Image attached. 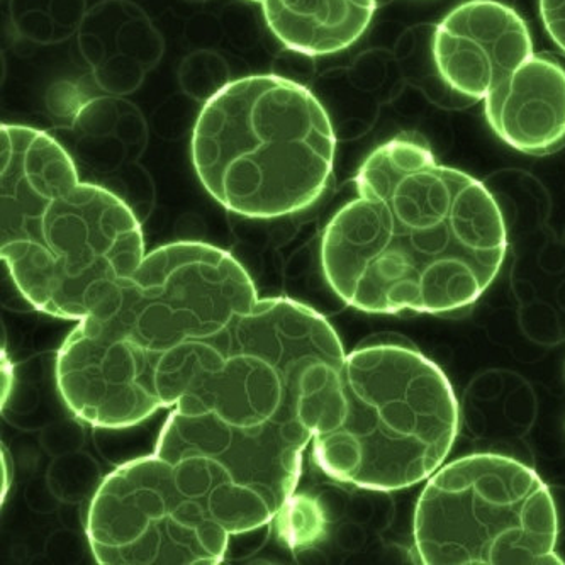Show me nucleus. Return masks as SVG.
I'll list each match as a JSON object with an SVG mask.
<instances>
[{
    "instance_id": "f257e3e1",
    "label": "nucleus",
    "mask_w": 565,
    "mask_h": 565,
    "mask_svg": "<svg viewBox=\"0 0 565 565\" xmlns=\"http://www.w3.org/2000/svg\"><path fill=\"white\" fill-rule=\"evenodd\" d=\"M355 199L321 239L324 277L369 315H448L479 301L503 267L508 232L491 192L438 162L415 132L375 148Z\"/></svg>"
},
{
    "instance_id": "f03ea898",
    "label": "nucleus",
    "mask_w": 565,
    "mask_h": 565,
    "mask_svg": "<svg viewBox=\"0 0 565 565\" xmlns=\"http://www.w3.org/2000/svg\"><path fill=\"white\" fill-rule=\"evenodd\" d=\"M0 145V257L19 292L44 315L110 318L147 257L140 221L49 132L2 125Z\"/></svg>"
},
{
    "instance_id": "7ed1b4c3",
    "label": "nucleus",
    "mask_w": 565,
    "mask_h": 565,
    "mask_svg": "<svg viewBox=\"0 0 565 565\" xmlns=\"http://www.w3.org/2000/svg\"><path fill=\"white\" fill-rule=\"evenodd\" d=\"M337 137L306 85L280 75L228 82L192 131V166L207 194L238 216L276 220L308 210L333 173Z\"/></svg>"
},
{
    "instance_id": "20e7f679",
    "label": "nucleus",
    "mask_w": 565,
    "mask_h": 565,
    "mask_svg": "<svg viewBox=\"0 0 565 565\" xmlns=\"http://www.w3.org/2000/svg\"><path fill=\"white\" fill-rule=\"evenodd\" d=\"M342 387V419L311 441L328 478L391 492L440 469L459 434V403L428 356L397 343L362 347L347 355Z\"/></svg>"
},
{
    "instance_id": "39448f33",
    "label": "nucleus",
    "mask_w": 565,
    "mask_h": 565,
    "mask_svg": "<svg viewBox=\"0 0 565 565\" xmlns=\"http://www.w3.org/2000/svg\"><path fill=\"white\" fill-rule=\"evenodd\" d=\"M425 565H562L554 498L539 473L511 457L473 454L440 467L413 520Z\"/></svg>"
},
{
    "instance_id": "423d86ee",
    "label": "nucleus",
    "mask_w": 565,
    "mask_h": 565,
    "mask_svg": "<svg viewBox=\"0 0 565 565\" xmlns=\"http://www.w3.org/2000/svg\"><path fill=\"white\" fill-rule=\"evenodd\" d=\"M312 434L299 422L235 426L213 413L172 408L153 454L172 463L180 491L230 535L273 525L298 489Z\"/></svg>"
},
{
    "instance_id": "0eeeda50",
    "label": "nucleus",
    "mask_w": 565,
    "mask_h": 565,
    "mask_svg": "<svg viewBox=\"0 0 565 565\" xmlns=\"http://www.w3.org/2000/svg\"><path fill=\"white\" fill-rule=\"evenodd\" d=\"M85 533L103 565H216L232 542L206 508L180 491L172 463L154 454L103 479L88 503Z\"/></svg>"
},
{
    "instance_id": "6e6552de",
    "label": "nucleus",
    "mask_w": 565,
    "mask_h": 565,
    "mask_svg": "<svg viewBox=\"0 0 565 565\" xmlns=\"http://www.w3.org/2000/svg\"><path fill=\"white\" fill-rule=\"evenodd\" d=\"M258 301L254 280L235 257L207 243L179 242L143 258L110 318L143 349L166 353L220 337Z\"/></svg>"
},
{
    "instance_id": "1a4fd4ad",
    "label": "nucleus",
    "mask_w": 565,
    "mask_h": 565,
    "mask_svg": "<svg viewBox=\"0 0 565 565\" xmlns=\"http://www.w3.org/2000/svg\"><path fill=\"white\" fill-rule=\"evenodd\" d=\"M160 355L135 342L116 318H85L56 359L60 396L78 419L97 428L140 425L163 409L157 390Z\"/></svg>"
},
{
    "instance_id": "9d476101",
    "label": "nucleus",
    "mask_w": 565,
    "mask_h": 565,
    "mask_svg": "<svg viewBox=\"0 0 565 565\" xmlns=\"http://www.w3.org/2000/svg\"><path fill=\"white\" fill-rule=\"evenodd\" d=\"M157 390L163 409L213 413L235 426L289 423L286 387L273 365L248 353H226L216 340H195L162 353Z\"/></svg>"
},
{
    "instance_id": "9b49d317",
    "label": "nucleus",
    "mask_w": 565,
    "mask_h": 565,
    "mask_svg": "<svg viewBox=\"0 0 565 565\" xmlns=\"http://www.w3.org/2000/svg\"><path fill=\"white\" fill-rule=\"evenodd\" d=\"M214 340L226 353L257 355L276 369L292 422H299V397L320 386L331 372L342 371L347 360L337 331L323 316L290 299L258 301Z\"/></svg>"
},
{
    "instance_id": "f8f14e48",
    "label": "nucleus",
    "mask_w": 565,
    "mask_h": 565,
    "mask_svg": "<svg viewBox=\"0 0 565 565\" xmlns=\"http://www.w3.org/2000/svg\"><path fill=\"white\" fill-rule=\"evenodd\" d=\"M526 22L498 0H467L445 15L434 36L441 81L460 96L484 100L533 55Z\"/></svg>"
},
{
    "instance_id": "ddd939ff",
    "label": "nucleus",
    "mask_w": 565,
    "mask_h": 565,
    "mask_svg": "<svg viewBox=\"0 0 565 565\" xmlns=\"http://www.w3.org/2000/svg\"><path fill=\"white\" fill-rule=\"evenodd\" d=\"M492 131L525 154L555 153L565 147V66L533 53L484 99Z\"/></svg>"
},
{
    "instance_id": "4468645a",
    "label": "nucleus",
    "mask_w": 565,
    "mask_h": 565,
    "mask_svg": "<svg viewBox=\"0 0 565 565\" xmlns=\"http://www.w3.org/2000/svg\"><path fill=\"white\" fill-rule=\"evenodd\" d=\"M287 50L309 56L343 52L371 26L377 0H248Z\"/></svg>"
},
{
    "instance_id": "2eb2a0df",
    "label": "nucleus",
    "mask_w": 565,
    "mask_h": 565,
    "mask_svg": "<svg viewBox=\"0 0 565 565\" xmlns=\"http://www.w3.org/2000/svg\"><path fill=\"white\" fill-rule=\"evenodd\" d=\"M116 28L99 33L96 28L84 24L81 46L85 58L96 66V75L106 71L115 62L116 52L140 66L141 71L153 65L160 58L162 44L154 34L150 22L141 14H129L128 6L116 2ZM110 24L109 18L106 19Z\"/></svg>"
},
{
    "instance_id": "dca6fc26",
    "label": "nucleus",
    "mask_w": 565,
    "mask_h": 565,
    "mask_svg": "<svg viewBox=\"0 0 565 565\" xmlns=\"http://www.w3.org/2000/svg\"><path fill=\"white\" fill-rule=\"evenodd\" d=\"M328 520L316 495L298 494L284 504L274 520L277 533L290 548H306L323 536Z\"/></svg>"
},
{
    "instance_id": "f3484780",
    "label": "nucleus",
    "mask_w": 565,
    "mask_h": 565,
    "mask_svg": "<svg viewBox=\"0 0 565 565\" xmlns=\"http://www.w3.org/2000/svg\"><path fill=\"white\" fill-rule=\"evenodd\" d=\"M99 467L84 454H63L49 470V486L53 494L65 503L84 501L94 484H100Z\"/></svg>"
},
{
    "instance_id": "a211bd4d",
    "label": "nucleus",
    "mask_w": 565,
    "mask_h": 565,
    "mask_svg": "<svg viewBox=\"0 0 565 565\" xmlns=\"http://www.w3.org/2000/svg\"><path fill=\"white\" fill-rule=\"evenodd\" d=\"M540 15L554 43L565 53V0H539Z\"/></svg>"
}]
</instances>
